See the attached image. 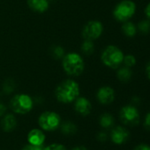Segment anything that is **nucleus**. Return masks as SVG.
I'll use <instances>...</instances> for the list:
<instances>
[{
	"instance_id": "19",
	"label": "nucleus",
	"mask_w": 150,
	"mask_h": 150,
	"mask_svg": "<svg viewBox=\"0 0 150 150\" xmlns=\"http://www.w3.org/2000/svg\"><path fill=\"white\" fill-rule=\"evenodd\" d=\"M50 54L54 59H57V60L61 59L62 60V58L65 54V48L63 47H61L59 45H55L51 47Z\"/></svg>"
},
{
	"instance_id": "14",
	"label": "nucleus",
	"mask_w": 150,
	"mask_h": 150,
	"mask_svg": "<svg viewBox=\"0 0 150 150\" xmlns=\"http://www.w3.org/2000/svg\"><path fill=\"white\" fill-rule=\"evenodd\" d=\"M16 126L17 120L12 114H6L5 116H4L1 122V127L4 132H11L12 130H14Z\"/></svg>"
},
{
	"instance_id": "30",
	"label": "nucleus",
	"mask_w": 150,
	"mask_h": 150,
	"mask_svg": "<svg viewBox=\"0 0 150 150\" xmlns=\"http://www.w3.org/2000/svg\"><path fill=\"white\" fill-rule=\"evenodd\" d=\"M4 112H5V106L3 104L0 103V116H3Z\"/></svg>"
},
{
	"instance_id": "24",
	"label": "nucleus",
	"mask_w": 150,
	"mask_h": 150,
	"mask_svg": "<svg viewBox=\"0 0 150 150\" xmlns=\"http://www.w3.org/2000/svg\"><path fill=\"white\" fill-rule=\"evenodd\" d=\"M43 150H66V149L65 148V146H63L61 144L53 143V144H50V145L47 146L46 148H44Z\"/></svg>"
},
{
	"instance_id": "15",
	"label": "nucleus",
	"mask_w": 150,
	"mask_h": 150,
	"mask_svg": "<svg viewBox=\"0 0 150 150\" xmlns=\"http://www.w3.org/2000/svg\"><path fill=\"white\" fill-rule=\"evenodd\" d=\"M122 32L123 33L128 37V38H133L137 34L138 29L137 26L131 21H126L123 23L122 25Z\"/></svg>"
},
{
	"instance_id": "4",
	"label": "nucleus",
	"mask_w": 150,
	"mask_h": 150,
	"mask_svg": "<svg viewBox=\"0 0 150 150\" xmlns=\"http://www.w3.org/2000/svg\"><path fill=\"white\" fill-rule=\"evenodd\" d=\"M136 12V4L132 0L120 1L113 10V17L119 22L129 21Z\"/></svg>"
},
{
	"instance_id": "9",
	"label": "nucleus",
	"mask_w": 150,
	"mask_h": 150,
	"mask_svg": "<svg viewBox=\"0 0 150 150\" xmlns=\"http://www.w3.org/2000/svg\"><path fill=\"white\" fill-rule=\"evenodd\" d=\"M96 98L102 105H110L115 99V91L110 86H103L98 90Z\"/></svg>"
},
{
	"instance_id": "20",
	"label": "nucleus",
	"mask_w": 150,
	"mask_h": 150,
	"mask_svg": "<svg viewBox=\"0 0 150 150\" xmlns=\"http://www.w3.org/2000/svg\"><path fill=\"white\" fill-rule=\"evenodd\" d=\"M61 131L65 134H73L74 133H76L77 127H76V126L72 122L66 121V122H65V123L62 124V126H61Z\"/></svg>"
},
{
	"instance_id": "12",
	"label": "nucleus",
	"mask_w": 150,
	"mask_h": 150,
	"mask_svg": "<svg viewBox=\"0 0 150 150\" xmlns=\"http://www.w3.org/2000/svg\"><path fill=\"white\" fill-rule=\"evenodd\" d=\"M27 6L34 11L43 13L50 8V0H27Z\"/></svg>"
},
{
	"instance_id": "23",
	"label": "nucleus",
	"mask_w": 150,
	"mask_h": 150,
	"mask_svg": "<svg viewBox=\"0 0 150 150\" xmlns=\"http://www.w3.org/2000/svg\"><path fill=\"white\" fill-rule=\"evenodd\" d=\"M123 63L125 64L126 67L128 68H132L136 64V58L133 54H126L124 56V60H123Z\"/></svg>"
},
{
	"instance_id": "18",
	"label": "nucleus",
	"mask_w": 150,
	"mask_h": 150,
	"mask_svg": "<svg viewBox=\"0 0 150 150\" xmlns=\"http://www.w3.org/2000/svg\"><path fill=\"white\" fill-rule=\"evenodd\" d=\"M81 51L86 55H90L95 51V44L93 40H84L81 44Z\"/></svg>"
},
{
	"instance_id": "7",
	"label": "nucleus",
	"mask_w": 150,
	"mask_h": 150,
	"mask_svg": "<svg viewBox=\"0 0 150 150\" xmlns=\"http://www.w3.org/2000/svg\"><path fill=\"white\" fill-rule=\"evenodd\" d=\"M103 33V25L99 20H89L82 29V37L84 40H95L99 39Z\"/></svg>"
},
{
	"instance_id": "8",
	"label": "nucleus",
	"mask_w": 150,
	"mask_h": 150,
	"mask_svg": "<svg viewBox=\"0 0 150 150\" xmlns=\"http://www.w3.org/2000/svg\"><path fill=\"white\" fill-rule=\"evenodd\" d=\"M120 119L126 125L136 126L140 121V113L134 106L126 105L120 111Z\"/></svg>"
},
{
	"instance_id": "10",
	"label": "nucleus",
	"mask_w": 150,
	"mask_h": 150,
	"mask_svg": "<svg viewBox=\"0 0 150 150\" xmlns=\"http://www.w3.org/2000/svg\"><path fill=\"white\" fill-rule=\"evenodd\" d=\"M74 102V109L79 114L87 116L91 112L92 105L88 98L84 97H79Z\"/></svg>"
},
{
	"instance_id": "2",
	"label": "nucleus",
	"mask_w": 150,
	"mask_h": 150,
	"mask_svg": "<svg viewBox=\"0 0 150 150\" xmlns=\"http://www.w3.org/2000/svg\"><path fill=\"white\" fill-rule=\"evenodd\" d=\"M62 68L70 76H79L85 69L83 57L77 52H70L62 58Z\"/></svg>"
},
{
	"instance_id": "1",
	"label": "nucleus",
	"mask_w": 150,
	"mask_h": 150,
	"mask_svg": "<svg viewBox=\"0 0 150 150\" xmlns=\"http://www.w3.org/2000/svg\"><path fill=\"white\" fill-rule=\"evenodd\" d=\"M80 85L73 79H66L61 82L55 91L57 99L63 104L74 102L80 96Z\"/></svg>"
},
{
	"instance_id": "11",
	"label": "nucleus",
	"mask_w": 150,
	"mask_h": 150,
	"mask_svg": "<svg viewBox=\"0 0 150 150\" xmlns=\"http://www.w3.org/2000/svg\"><path fill=\"white\" fill-rule=\"evenodd\" d=\"M111 137L115 144L121 145L127 141L129 137V132L122 127H117L111 131Z\"/></svg>"
},
{
	"instance_id": "3",
	"label": "nucleus",
	"mask_w": 150,
	"mask_h": 150,
	"mask_svg": "<svg viewBox=\"0 0 150 150\" xmlns=\"http://www.w3.org/2000/svg\"><path fill=\"white\" fill-rule=\"evenodd\" d=\"M123 51L117 46L109 45L102 52L101 61L110 69H118L121 66L124 60Z\"/></svg>"
},
{
	"instance_id": "28",
	"label": "nucleus",
	"mask_w": 150,
	"mask_h": 150,
	"mask_svg": "<svg viewBox=\"0 0 150 150\" xmlns=\"http://www.w3.org/2000/svg\"><path fill=\"white\" fill-rule=\"evenodd\" d=\"M134 150H150V146L147 144H141L139 146H137Z\"/></svg>"
},
{
	"instance_id": "26",
	"label": "nucleus",
	"mask_w": 150,
	"mask_h": 150,
	"mask_svg": "<svg viewBox=\"0 0 150 150\" xmlns=\"http://www.w3.org/2000/svg\"><path fill=\"white\" fill-rule=\"evenodd\" d=\"M97 139H98L100 142H105V141L108 139V136H107V134H106L105 133L101 132V133H99V134H98V135H97Z\"/></svg>"
},
{
	"instance_id": "6",
	"label": "nucleus",
	"mask_w": 150,
	"mask_h": 150,
	"mask_svg": "<svg viewBox=\"0 0 150 150\" xmlns=\"http://www.w3.org/2000/svg\"><path fill=\"white\" fill-rule=\"evenodd\" d=\"M40 127L44 131H54L61 123L59 115L54 112H45L42 113L38 119Z\"/></svg>"
},
{
	"instance_id": "5",
	"label": "nucleus",
	"mask_w": 150,
	"mask_h": 150,
	"mask_svg": "<svg viewBox=\"0 0 150 150\" xmlns=\"http://www.w3.org/2000/svg\"><path fill=\"white\" fill-rule=\"evenodd\" d=\"M34 106L32 98L27 94H17L11 99V109L19 114H26L29 112Z\"/></svg>"
},
{
	"instance_id": "22",
	"label": "nucleus",
	"mask_w": 150,
	"mask_h": 150,
	"mask_svg": "<svg viewBox=\"0 0 150 150\" xmlns=\"http://www.w3.org/2000/svg\"><path fill=\"white\" fill-rule=\"evenodd\" d=\"M15 88V83L13 82V80L11 79H7L5 80V82L4 83L3 85V90L4 91V93L6 94H10L14 91Z\"/></svg>"
},
{
	"instance_id": "17",
	"label": "nucleus",
	"mask_w": 150,
	"mask_h": 150,
	"mask_svg": "<svg viewBox=\"0 0 150 150\" xmlns=\"http://www.w3.org/2000/svg\"><path fill=\"white\" fill-rule=\"evenodd\" d=\"M114 124V118L110 113H104L100 118V125L103 128H110Z\"/></svg>"
},
{
	"instance_id": "32",
	"label": "nucleus",
	"mask_w": 150,
	"mask_h": 150,
	"mask_svg": "<svg viewBox=\"0 0 150 150\" xmlns=\"http://www.w3.org/2000/svg\"><path fill=\"white\" fill-rule=\"evenodd\" d=\"M72 150H87V149H86L85 147L80 146V147H75V148H73Z\"/></svg>"
},
{
	"instance_id": "25",
	"label": "nucleus",
	"mask_w": 150,
	"mask_h": 150,
	"mask_svg": "<svg viewBox=\"0 0 150 150\" xmlns=\"http://www.w3.org/2000/svg\"><path fill=\"white\" fill-rule=\"evenodd\" d=\"M23 150H43V147L42 146H35V145L28 144L23 149Z\"/></svg>"
},
{
	"instance_id": "27",
	"label": "nucleus",
	"mask_w": 150,
	"mask_h": 150,
	"mask_svg": "<svg viewBox=\"0 0 150 150\" xmlns=\"http://www.w3.org/2000/svg\"><path fill=\"white\" fill-rule=\"evenodd\" d=\"M144 126H145V127H146L148 130H149L150 131V112L149 113H148V115H147L146 118H145Z\"/></svg>"
},
{
	"instance_id": "31",
	"label": "nucleus",
	"mask_w": 150,
	"mask_h": 150,
	"mask_svg": "<svg viewBox=\"0 0 150 150\" xmlns=\"http://www.w3.org/2000/svg\"><path fill=\"white\" fill-rule=\"evenodd\" d=\"M146 74H147L149 79H150V62L147 64V67H146Z\"/></svg>"
},
{
	"instance_id": "13",
	"label": "nucleus",
	"mask_w": 150,
	"mask_h": 150,
	"mask_svg": "<svg viewBox=\"0 0 150 150\" xmlns=\"http://www.w3.org/2000/svg\"><path fill=\"white\" fill-rule=\"evenodd\" d=\"M29 144L35 146H42L45 142V134L40 129H32L27 135Z\"/></svg>"
},
{
	"instance_id": "21",
	"label": "nucleus",
	"mask_w": 150,
	"mask_h": 150,
	"mask_svg": "<svg viewBox=\"0 0 150 150\" xmlns=\"http://www.w3.org/2000/svg\"><path fill=\"white\" fill-rule=\"evenodd\" d=\"M137 29L143 34H148L150 33V21L149 19L141 20L137 26Z\"/></svg>"
},
{
	"instance_id": "29",
	"label": "nucleus",
	"mask_w": 150,
	"mask_h": 150,
	"mask_svg": "<svg viewBox=\"0 0 150 150\" xmlns=\"http://www.w3.org/2000/svg\"><path fill=\"white\" fill-rule=\"evenodd\" d=\"M145 15L147 17V19H149L150 21V3H149L145 8Z\"/></svg>"
},
{
	"instance_id": "16",
	"label": "nucleus",
	"mask_w": 150,
	"mask_h": 150,
	"mask_svg": "<svg viewBox=\"0 0 150 150\" xmlns=\"http://www.w3.org/2000/svg\"><path fill=\"white\" fill-rule=\"evenodd\" d=\"M132 76H133V72L131 70V68H128L126 66L119 68L117 72V76L118 80L123 83H126L130 81L132 78Z\"/></svg>"
}]
</instances>
